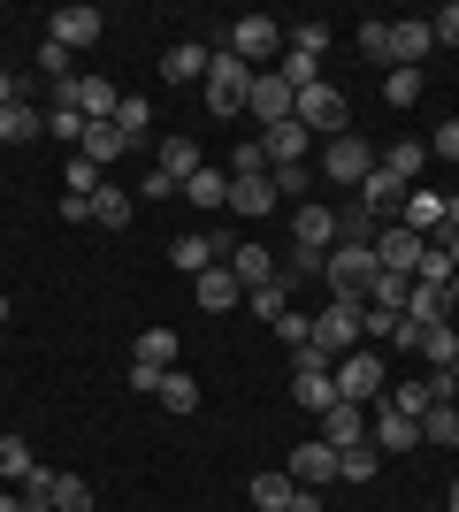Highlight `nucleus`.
I'll return each instance as SVG.
<instances>
[{
	"label": "nucleus",
	"mask_w": 459,
	"mask_h": 512,
	"mask_svg": "<svg viewBox=\"0 0 459 512\" xmlns=\"http://www.w3.org/2000/svg\"><path fill=\"white\" fill-rule=\"evenodd\" d=\"M375 245H329L322 253V283H329V299H345V306H368L375 291Z\"/></svg>",
	"instance_id": "1"
},
{
	"label": "nucleus",
	"mask_w": 459,
	"mask_h": 512,
	"mask_svg": "<svg viewBox=\"0 0 459 512\" xmlns=\"http://www.w3.org/2000/svg\"><path fill=\"white\" fill-rule=\"evenodd\" d=\"M360 337H368V306H345V299H329L322 314H314V352H322L329 367L345 360V352H360Z\"/></svg>",
	"instance_id": "2"
},
{
	"label": "nucleus",
	"mask_w": 459,
	"mask_h": 512,
	"mask_svg": "<svg viewBox=\"0 0 459 512\" xmlns=\"http://www.w3.org/2000/svg\"><path fill=\"white\" fill-rule=\"evenodd\" d=\"M253 77H261V69H245L230 46L207 62V107H215L222 123H230V115H245V100H253Z\"/></svg>",
	"instance_id": "3"
},
{
	"label": "nucleus",
	"mask_w": 459,
	"mask_h": 512,
	"mask_svg": "<svg viewBox=\"0 0 459 512\" xmlns=\"http://www.w3.org/2000/svg\"><path fill=\"white\" fill-rule=\"evenodd\" d=\"M375 161H383V153H375L368 138H352V130L322 138V176H329V184H345V192H360V184H368Z\"/></svg>",
	"instance_id": "4"
},
{
	"label": "nucleus",
	"mask_w": 459,
	"mask_h": 512,
	"mask_svg": "<svg viewBox=\"0 0 459 512\" xmlns=\"http://www.w3.org/2000/svg\"><path fill=\"white\" fill-rule=\"evenodd\" d=\"M329 383H337V398H345V406H368V398H383V390H391V375H383V352H368V344H360V352H345V360L329 367Z\"/></svg>",
	"instance_id": "5"
},
{
	"label": "nucleus",
	"mask_w": 459,
	"mask_h": 512,
	"mask_svg": "<svg viewBox=\"0 0 459 512\" xmlns=\"http://www.w3.org/2000/svg\"><path fill=\"white\" fill-rule=\"evenodd\" d=\"M54 100H69L85 123H115V107H123V92L108 85V77H69V85H54Z\"/></svg>",
	"instance_id": "6"
},
{
	"label": "nucleus",
	"mask_w": 459,
	"mask_h": 512,
	"mask_svg": "<svg viewBox=\"0 0 459 512\" xmlns=\"http://www.w3.org/2000/svg\"><path fill=\"white\" fill-rule=\"evenodd\" d=\"M100 31H108V16H100V8H85V0H69V8H54V16H46V39L69 46V54H77V46H92Z\"/></svg>",
	"instance_id": "7"
},
{
	"label": "nucleus",
	"mask_w": 459,
	"mask_h": 512,
	"mask_svg": "<svg viewBox=\"0 0 459 512\" xmlns=\"http://www.w3.org/2000/svg\"><path fill=\"white\" fill-rule=\"evenodd\" d=\"M276 46H284V23H276V16H238V23H230V54H238L245 69L268 62Z\"/></svg>",
	"instance_id": "8"
},
{
	"label": "nucleus",
	"mask_w": 459,
	"mask_h": 512,
	"mask_svg": "<svg viewBox=\"0 0 459 512\" xmlns=\"http://www.w3.org/2000/svg\"><path fill=\"white\" fill-rule=\"evenodd\" d=\"M291 115H299L314 138H337V130H345V92H337V85H306Z\"/></svg>",
	"instance_id": "9"
},
{
	"label": "nucleus",
	"mask_w": 459,
	"mask_h": 512,
	"mask_svg": "<svg viewBox=\"0 0 459 512\" xmlns=\"http://www.w3.org/2000/svg\"><path fill=\"white\" fill-rule=\"evenodd\" d=\"M421 245H429V237H414L406 222H391V230H375V268H391V276H414V268H421Z\"/></svg>",
	"instance_id": "10"
},
{
	"label": "nucleus",
	"mask_w": 459,
	"mask_h": 512,
	"mask_svg": "<svg viewBox=\"0 0 459 512\" xmlns=\"http://www.w3.org/2000/svg\"><path fill=\"white\" fill-rule=\"evenodd\" d=\"M306 146H314V130L291 115V123L261 130V153H268V169H306Z\"/></svg>",
	"instance_id": "11"
},
{
	"label": "nucleus",
	"mask_w": 459,
	"mask_h": 512,
	"mask_svg": "<svg viewBox=\"0 0 459 512\" xmlns=\"http://www.w3.org/2000/svg\"><path fill=\"white\" fill-rule=\"evenodd\" d=\"M291 107H299V92L284 85V77H253V100H245V115L261 130H276V123H291Z\"/></svg>",
	"instance_id": "12"
},
{
	"label": "nucleus",
	"mask_w": 459,
	"mask_h": 512,
	"mask_svg": "<svg viewBox=\"0 0 459 512\" xmlns=\"http://www.w3.org/2000/svg\"><path fill=\"white\" fill-rule=\"evenodd\" d=\"M291 482H299V490H322V482H337V451H329L322 436L291 444Z\"/></svg>",
	"instance_id": "13"
},
{
	"label": "nucleus",
	"mask_w": 459,
	"mask_h": 512,
	"mask_svg": "<svg viewBox=\"0 0 459 512\" xmlns=\"http://www.w3.org/2000/svg\"><path fill=\"white\" fill-rule=\"evenodd\" d=\"M291 237H299V253H329V245H337V214L329 207H291Z\"/></svg>",
	"instance_id": "14"
},
{
	"label": "nucleus",
	"mask_w": 459,
	"mask_h": 512,
	"mask_svg": "<svg viewBox=\"0 0 459 512\" xmlns=\"http://www.w3.org/2000/svg\"><path fill=\"white\" fill-rule=\"evenodd\" d=\"M437 46V31H429V16H406L391 23V69H421V54Z\"/></svg>",
	"instance_id": "15"
},
{
	"label": "nucleus",
	"mask_w": 459,
	"mask_h": 512,
	"mask_svg": "<svg viewBox=\"0 0 459 512\" xmlns=\"http://www.w3.org/2000/svg\"><path fill=\"white\" fill-rule=\"evenodd\" d=\"M398 222H406L414 237H444V192L414 184V192H406V207H398Z\"/></svg>",
	"instance_id": "16"
},
{
	"label": "nucleus",
	"mask_w": 459,
	"mask_h": 512,
	"mask_svg": "<svg viewBox=\"0 0 459 512\" xmlns=\"http://www.w3.org/2000/svg\"><path fill=\"white\" fill-rule=\"evenodd\" d=\"M230 276H238V291H261V283H276V253L268 245H230V260H222Z\"/></svg>",
	"instance_id": "17"
},
{
	"label": "nucleus",
	"mask_w": 459,
	"mask_h": 512,
	"mask_svg": "<svg viewBox=\"0 0 459 512\" xmlns=\"http://www.w3.org/2000/svg\"><path fill=\"white\" fill-rule=\"evenodd\" d=\"M406 192H414V184H398V176L383 169V161H375V176L360 184V214H375V222H383V214H398V207H406Z\"/></svg>",
	"instance_id": "18"
},
{
	"label": "nucleus",
	"mask_w": 459,
	"mask_h": 512,
	"mask_svg": "<svg viewBox=\"0 0 459 512\" xmlns=\"http://www.w3.org/2000/svg\"><path fill=\"white\" fill-rule=\"evenodd\" d=\"M322 444H329V451H352V444H368V413L337 398V406L322 413Z\"/></svg>",
	"instance_id": "19"
},
{
	"label": "nucleus",
	"mask_w": 459,
	"mask_h": 512,
	"mask_svg": "<svg viewBox=\"0 0 459 512\" xmlns=\"http://www.w3.org/2000/svg\"><path fill=\"white\" fill-rule=\"evenodd\" d=\"M192 299L207 306V314H230L245 291H238V276H230V268H207V276H192Z\"/></svg>",
	"instance_id": "20"
},
{
	"label": "nucleus",
	"mask_w": 459,
	"mask_h": 512,
	"mask_svg": "<svg viewBox=\"0 0 459 512\" xmlns=\"http://www.w3.org/2000/svg\"><path fill=\"white\" fill-rule=\"evenodd\" d=\"M291 398H299L306 413H329V406H337V383H329V367H299V375H291Z\"/></svg>",
	"instance_id": "21"
},
{
	"label": "nucleus",
	"mask_w": 459,
	"mask_h": 512,
	"mask_svg": "<svg viewBox=\"0 0 459 512\" xmlns=\"http://www.w3.org/2000/svg\"><path fill=\"white\" fill-rule=\"evenodd\" d=\"M268 207H284L268 176H230V214H268Z\"/></svg>",
	"instance_id": "22"
},
{
	"label": "nucleus",
	"mask_w": 459,
	"mask_h": 512,
	"mask_svg": "<svg viewBox=\"0 0 459 512\" xmlns=\"http://www.w3.org/2000/svg\"><path fill=\"white\" fill-rule=\"evenodd\" d=\"M414 352L429 367H452L459 360V329H452V321H421V344H414Z\"/></svg>",
	"instance_id": "23"
},
{
	"label": "nucleus",
	"mask_w": 459,
	"mask_h": 512,
	"mask_svg": "<svg viewBox=\"0 0 459 512\" xmlns=\"http://www.w3.org/2000/svg\"><path fill=\"white\" fill-rule=\"evenodd\" d=\"M131 367H161V375H169V367H176V329H138Z\"/></svg>",
	"instance_id": "24"
},
{
	"label": "nucleus",
	"mask_w": 459,
	"mask_h": 512,
	"mask_svg": "<svg viewBox=\"0 0 459 512\" xmlns=\"http://www.w3.org/2000/svg\"><path fill=\"white\" fill-rule=\"evenodd\" d=\"M383 169H391L398 184H421V169H429V146H421V138H406V146H383Z\"/></svg>",
	"instance_id": "25"
},
{
	"label": "nucleus",
	"mask_w": 459,
	"mask_h": 512,
	"mask_svg": "<svg viewBox=\"0 0 459 512\" xmlns=\"http://www.w3.org/2000/svg\"><path fill=\"white\" fill-rule=\"evenodd\" d=\"M421 444V421H406V413L383 406V421H375V451H414Z\"/></svg>",
	"instance_id": "26"
},
{
	"label": "nucleus",
	"mask_w": 459,
	"mask_h": 512,
	"mask_svg": "<svg viewBox=\"0 0 459 512\" xmlns=\"http://www.w3.org/2000/svg\"><path fill=\"white\" fill-rule=\"evenodd\" d=\"M77 153H85V161H100V169H108L115 153H131V138H123V130H115V123H85V146H77Z\"/></svg>",
	"instance_id": "27"
},
{
	"label": "nucleus",
	"mask_w": 459,
	"mask_h": 512,
	"mask_svg": "<svg viewBox=\"0 0 459 512\" xmlns=\"http://www.w3.org/2000/svg\"><path fill=\"white\" fill-rule=\"evenodd\" d=\"M169 260H176V268H184V276H207V268H215V237H176V245H169Z\"/></svg>",
	"instance_id": "28"
},
{
	"label": "nucleus",
	"mask_w": 459,
	"mask_h": 512,
	"mask_svg": "<svg viewBox=\"0 0 459 512\" xmlns=\"http://www.w3.org/2000/svg\"><path fill=\"white\" fill-rule=\"evenodd\" d=\"M46 130V115L31 100H16V107H0V138H8V146H23V138H39Z\"/></svg>",
	"instance_id": "29"
},
{
	"label": "nucleus",
	"mask_w": 459,
	"mask_h": 512,
	"mask_svg": "<svg viewBox=\"0 0 459 512\" xmlns=\"http://www.w3.org/2000/svg\"><path fill=\"white\" fill-rule=\"evenodd\" d=\"M131 192H115V184H100V192H92V222H100V230H123V222H131Z\"/></svg>",
	"instance_id": "30"
},
{
	"label": "nucleus",
	"mask_w": 459,
	"mask_h": 512,
	"mask_svg": "<svg viewBox=\"0 0 459 512\" xmlns=\"http://www.w3.org/2000/svg\"><path fill=\"white\" fill-rule=\"evenodd\" d=\"M291 497H299L291 474H253V505H261V512H291Z\"/></svg>",
	"instance_id": "31"
},
{
	"label": "nucleus",
	"mask_w": 459,
	"mask_h": 512,
	"mask_svg": "<svg viewBox=\"0 0 459 512\" xmlns=\"http://www.w3.org/2000/svg\"><path fill=\"white\" fill-rule=\"evenodd\" d=\"M421 444H459V398H444V406L421 413Z\"/></svg>",
	"instance_id": "32"
},
{
	"label": "nucleus",
	"mask_w": 459,
	"mask_h": 512,
	"mask_svg": "<svg viewBox=\"0 0 459 512\" xmlns=\"http://www.w3.org/2000/svg\"><path fill=\"white\" fill-rule=\"evenodd\" d=\"M406 299H414V276H375V291H368V306H383V314H406Z\"/></svg>",
	"instance_id": "33"
},
{
	"label": "nucleus",
	"mask_w": 459,
	"mask_h": 512,
	"mask_svg": "<svg viewBox=\"0 0 459 512\" xmlns=\"http://www.w3.org/2000/svg\"><path fill=\"white\" fill-rule=\"evenodd\" d=\"M184 199H192V207H230V176H222V169H199L192 184H184Z\"/></svg>",
	"instance_id": "34"
},
{
	"label": "nucleus",
	"mask_w": 459,
	"mask_h": 512,
	"mask_svg": "<svg viewBox=\"0 0 459 512\" xmlns=\"http://www.w3.org/2000/svg\"><path fill=\"white\" fill-rule=\"evenodd\" d=\"M115 130H123V138H131V146H138V138H146V130H153V107L138 100V92H123V107H115Z\"/></svg>",
	"instance_id": "35"
},
{
	"label": "nucleus",
	"mask_w": 459,
	"mask_h": 512,
	"mask_svg": "<svg viewBox=\"0 0 459 512\" xmlns=\"http://www.w3.org/2000/svg\"><path fill=\"white\" fill-rule=\"evenodd\" d=\"M46 130H54L62 146H85V115H77L69 100H54V107H46Z\"/></svg>",
	"instance_id": "36"
},
{
	"label": "nucleus",
	"mask_w": 459,
	"mask_h": 512,
	"mask_svg": "<svg viewBox=\"0 0 459 512\" xmlns=\"http://www.w3.org/2000/svg\"><path fill=\"white\" fill-rule=\"evenodd\" d=\"M207 62H215V54H207V46H169V77H199V85H207Z\"/></svg>",
	"instance_id": "37"
},
{
	"label": "nucleus",
	"mask_w": 459,
	"mask_h": 512,
	"mask_svg": "<svg viewBox=\"0 0 459 512\" xmlns=\"http://www.w3.org/2000/svg\"><path fill=\"white\" fill-rule=\"evenodd\" d=\"M284 46H291V54H314V62H322V54H329V23H291Z\"/></svg>",
	"instance_id": "38"
},
{
	"label": "nucleus",
	"mask_w": 459,
	"mask_h": 512,
	"mask_svg": "<svg viewBox=\"0 0 459 512\" xmlns=\"http://www.w3.org/2000/svg\"><path fill=\"white\" fill-rule=\"evenodd\" d=\"M276 77H284L291 92H306V85H322V62H314V54H291V46H284V69H276Z\"/></svg>",
	"instance_id": "39"
},
{
	"label": "nucleus",
	"mask_w": 459,
	"mask_h": 512,
	"mask_svg": "<svg viewBox=\"0 0 459 512\" xmlns=\"http://www.w3.org/2000/svg\"><path fill=\"white\" fill-rule=\"evenodd\" d=\"M383 100H391V107H414L421 100V69H383Z\"/></svg>",
	"instance_id": "40"
},
{
	"label": "nucleus",
	"mask_w": 459,
	"mask_h": 512,
	"mask_svg": "<svg viewBox=\"0 0 459 512\" xmlns=\"http://www.w3.org/2000/svg\"><path fill=\"white\" fill-rule=\"evenodd\" d=\"M161 406H169V413H192V406H199V383L184 375V367H169V383H161Z\"/></svg>",
	"instance_id": "41"
},
{
	"label": "nucleus",
	"mask_w": 459,
	"mask_h": 512,
	"mask_svg": "<svg viewBox=\"0 0 459 512\" xmlns=\"http://www.w3.org/2000/svg\"><path fill=\"white\" fill-rule=\"evenodd\" d=\"M16 497H23V512H54V474H46V467H31Z\"/></svg>",
	"instance_id": "42"
},
{
	"label": "nucleus",
	"mask_w": 459,
	"mask_h": 512,
	"mask_svg": "<svg viewBox=\"0 0 459 512\" xmlns=\"http://www.w3.org/2000/svg\"><path fill=\"white\" fill-rule=\"evenodd\" d=\"M54 512H92V482H77V474H54Z\"/></svg>",
	"instance_id": "43"
},
{
	"label": "nucleus",
	"mask_w": 459,
	"mask_h": 512,
	"mask_svg": "<svg viewBox=\"0 0 459 512\" xmlns=\"http://www.w3.org/2000/svg\"><path fill=\"white\" fill-rule=\"evenodd\" d=\"M352 46H360L368 62H383V69H391V23H360V31H352Z\"/></svg>",
	"instance_id": "44"
},
{
	"label": "nucleus",
	"mask_w": 459,
	"mask_h": 512,
	"mask_svg": "<svg viewBox=\"0 0 459 512\" xmlns=\"http://www.w3.org/2000/svg\"><path fill=\"white\" fill-rule=\"evenodd\" d=\"M31 467H39V459H31V444H23V436H0V474H8V482H23Z\"/></svg>",
	"instance_id": "45"
},
{
	"label": "nucleus",
	"mask_w": 459,
	"mask_h": 512,
	"mask_svg": "<svg viewBox=\"0 0 459 512\" xmlns=\"http://www.w3.org/2000/svg\"><path fill=\"white\" fill-rule=\"evenodd\" d=\"M337 482H375V451H368V444L337 451Z\"/></svg>",
	"instance_id": "46"
},
{
	"label": "nucleus",
	"mask_w": 459,
	"mask_h": 512,
	"mask_svg": "<svg viewBox=\"0 0 459 512\" xmlns=\"http://www.w3.org/2000/svg\"><path fill=\"white\" fill-rule=\"evenodd\" d=\"M39 69L54 77V85H69V77H77V54H69V46H54V39H39Z\"/></svg>",
	"instance_id": "47"
},
{
	"label": "nucleus",
	"mask_w": 459,
	"mask_h": 512,
	"mask_svg": "<svg viewBox=\"0 0 459 512\" xmlns=\"http://www.w3.org/2000/svg\"><path fill=\"white\" fill-rule=\"evenodd\" d=\"M245 306H253V314H261V321H284L291 291H284V283H261V291H245Z\"/></svg>",
	"instance_id": "48"
},
{
	"label": "nucleus",
	"mask_w": 459,
	"mask_h": 512,
	"mask_svg": "<svg viewBox=\"0 0 459 512\" xmlns=\"http://www.w3.org/2000/svg\"><path fill=\"white\" fill-rule=\"evenodd\" d=\"M62 184H69V199H92V192H100V161H85V153H77Z\"/></svg>",
	"instance_id": "49"
},
{
	"label": "nucleus",
	"mask_w": 459,
	"mask_h": 512,
	"mask_svg": "<svg viewBox=\"0 0 459 512\" xmlns=\"http://www.w3.org/2000/svg\"><path fill=\"white\" fill-rule=\"evenodd\" d=\"M276 337H284L291 352H299V344H314V321H306L299 306H284V321H276Z\"/></svg>",
	"instance_id": "50"
},
{
	"label": "nucleus",
	"mask_w": 459,
	"mask_h": 512,
	"mask_svg": "<svg viewBox=\"0 0 459 512\" xmlns=\"http://www.w3.org/2000/svg\"><path fill=\"white\" fill-rule=\"evenodd\" d=\"M230 176H268V153H261V138H253V146H230Z\"/></svg>",
	"instance_id": "51"
},
{
	"label": "nucleus",
	"mask_w": 459,
	"mask_h": 512,
	"mask_svg": "<svg viewBox=\"0 0 459 512\" xmlns=\"http://www.w3.org/2000/svg\"><path fill=\"white\" fill-rule=\"evenodd\" d=\"M268 184H276L284 207H299V199H306V169H268Z\"/></svg>",
	"instance_id": "52"
},
{
	"label": "nucleus",
	"mask_w": 459,
	"mask_h": 512,
	"mask_svg": "<svg viewBox=\"0 0 459 512\" xmlns=\"http://www.w3.org/2000/svg\"><path fill=\"white\" fill-rule=\"evenodd\" d=\"M429 31H437V46H459V0H452V8H437V16H429Z\"/></svg>",
	"instance_id": "53"
},
{
	"label": "nucleus",
	"mask_w": 459,
	"mask_h": 512,
	"mask_svg": "<svg viewBox=\"0 0 459 512\" xmlns=\"http://www.w3.org/2000/svg\"><path fill=\"white\" fill-rule=\"evenodd\" d=\"M429 153H437V161H459V115H452V123H437V138H429Z\"/></svg>",
	"instance_id": "54"
},
{
	"label": "nucleus",
	"mask_w": 459,
	"mask_h": 512,
	"mask_svg": "<svg viewBox=\"0 0 459 512\" xmlns=\"http://www.w3.org/2000/svg\"><path fill=\"white\" fill-rule=\"evenodd\" d=\"M23 100V77H8V69H0V107H16Z\"/></svg>",
	"instance_id": "55"
},
{
	"label": "nucleus",
	"mask_w": 459,
	"mask_h": 512,
	"mask_svg": "<svg viewBox=\"0 0 459 512\" xmlns=\"http://www.w3.org/2000/svg\"><path fill=\"white\" fill-rule=\"evenodd\" d=\"M444 299H452V314H459V276H452V283H444Z\"/></svg>",
	"instance_id": "56"
},
{
	"label": "nucleus",
	"mask_w": 459,
	"mask_h": 512,
	"mask_svg": "<svg viewBox=\"0 0 459 512\" xmlns=\"http://www.w3.org/2000/svg\"><path fill=\"white\" fill-rule=\"evenodd\" d=\"M0 512H23V497H0Z\"/></svg>",
	"instance_id": "57"
},
{
	"label": "nucleus",
	"mask_w": 459,
	"mask_h": 512,
	"mask_svg": "<svg viewBox=\"0 0 459 512\" xmlns=\"http://www.w3.org/2000/svg\"><path fill=\"white\" fill-rule=\"evenodd\" d=\"M444 383H452V390H459V360H452V367H444Z\"/></svg>",
	"instance_id": "58"
},
{
	"label": "nucleus",
	"mask_w": 459,
	"mask_h": 512,
	"mask_svg": "<svg viewBox=\"0 0 459 512\" xmlns=\"http://www.w3.org/2000/svg\"><path fill=\"white\" fill-rule=\"evenodd\" d=\"M444 512H459V482H452V497H444Z\"/></svg>",
	"instance_id": "59"
},
{
	"label": "nucleus",
	"mask_w": 459,
	"mask_h": 512,
	"mask_svg": "<svg viewBox=\"0 0 459 512\" xmlns=\"http://www.w3.org/2000/svg\"><path fill=\"white\" fill-rule=\"evenodd\" d=\"M0 321H8V291H0Z\"/></svg>",
	"instance_id": "60"
},
{
	"label": "nucleus",
	"mask_w": 459,
	"mask_h": 512,
	"mask_svg": "<svg viewBox=\"0 0 459 512\" xmlns=\"http://www.w3.org/2000/svg\"><path fill=\"white\" fill-rule=\"evenodd\" d=\"M452 329H459V314H452Z\"/></svg>",
	"instance_id": "61"
},
{
	"label": "nucleus",
	"mask_w": 459,
	"mask_h": 512,
	"mask_svg": "<svg viewBox=\"0 0 459 512\" xmlns=\"http://www.w3.org/2000/svg\"><path fill=\"white\" fill-rule=\"evenodd\" d=\"M406 512H421V505H406Z\"/></svg>",
	"instance_id": "62"
}]
</instances>
